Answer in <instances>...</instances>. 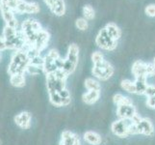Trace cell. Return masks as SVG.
I'll return each mask as SVG.
<instances>
[{
  "label": "cell",
  "mask_w": 155,
  "mask_h": 145,
  "mask_svg": "<svg viewBox=\"0 0 155 145\" xmlns=\"http://www.w3.org/2000/svg\"><path fill=\"white\" fill-rule=\"evenodd\" d=\"M145 95L147 98H149V97H154L155 96V85L148 84V86L145 92Z\"/></svg>",
  "instance_id": "cell-35"
},
{
  "label": "cell",
  "mask_w": 155,
  "mask_h": 145,
  "mask_svg": "<svg viewBox=\"0 0 155 145\" xmlns=\"http://www.w3.org/2000/svg\"><path fill=\"white\" fill-rule=\"evenodd\" d=\"M92 73L94 78H97L99 80H102V81H105V80H108L110 78H112V76L115 73V69L109 61L104 59L102 62L94 65Z\"/></svg>",
  "instance_id": "cell-4"
},
{
  "label": "cell",
  "mask_w": 155,
  "mask_h": 145,
  "mask_svg": "<svg viewBox=\"0 0 155 145\" xmlns=\"http://www.w3.org/2000/svg\"><path fill=\"white\" fill-rule=\"evenodd\" d=\"M84 140L90 145H100L102 142V137L97 132L88 131L84 133Z\"/></svg>",
  "instance_id": "cell-19"
},
{
  "label": "cell",
  "mask_w": 155,
  "mask_h": 145,
  "mask_svg": "<svg viewBox=\"0 0 155 145\" xmlns=\"http://www.w3.org/2000/svg\"><path fill=\"white\" fill-rule=\"evenodd\" d=\"M6 50H7L6 42H5V39L3 38V36H0V53H1V51H4Z\"/></svg>",
  "instance_id": "cell-37"
},
{
  "label": "cell",
  "mask_w": 155,
  "mask_h": 145,
  "mask_svg": "<svg viewBox=\"0 0 155 145\" xmlns=\"http://www.w3.org/2000/svg\"><path fill=\"white\" fill-rule=\"evenodd\" d=\"M137 114V110L133 105H121L117 106V115L120 119L132 120Z\"/></svg>",
  "instance_id": "cell-12"
},
{
  "label": "cell",
  "mask_w": 155,
  "mask_h": 145,
  "mask_svg": "<svg viewBox=\"0 0 155 145\" xmlns=\"http://www.w3.org/2000/svg\"><path fill=\"white\" fill-rule=\"evenodd\" d=\"M147 105L149 107V109H155V96L147 98Z\"/></svg>",
  "instance_id": "cell-36"
},
{
  "label": "cell",
  "mask_w": 155,
  "mask_h": 145,
  "mask_svg": "<svg viewBox=\"0 0 155 145\" xmlns=\"http://www.w3.org/2000/svg\"><path fill=\"white\" fill-rule=\"evenodd\" d=\"M59 94H60L62 101H63V106H67L71 104V93H69V91L67 88L62 90L61 92H59Z\"/></svg>",
  "instance_id": "cell-29"
},
{
  "label": "cell",
  "mask_w": 155,
  "mask_h": 145,
  "mask_svg": "<svg viewBox=\"0 0 155 145\" xmlns=\"http://www.w3.org/2000/svg\"><path fill=\"white\" fill-rule=\"evenodd\" d=\"M49 95V101L50 103L55 105V106H63V101H62V98L60 94L58 92H55V93H50L48 94Z\"/></svg>",
  "instance_id": "cell-28"
},
{
  "label": "cell",
  "mask_w": 155,
  "mask_h": 145,
  "mask_svg": "<svg viewBox=\"0 0 155 145\" xmlns=\"http://www.w3.org/2000/svg\"><path fill=\"white\" fill-rule=\"evenodd\" d=\"M0 11H1L2 18L5 22H6V25L14 28H18V21L15 16V11H13L5 3H1V2H0Z\"/></svg>",
  "instance_id": "cell-10"
},
{
  "label": "cell",
  "mask_w": 155,
  "mask_h": 145,
  "mask_svg": "<svg viewBox=\"0 0 155 145\" xmlns=\"http://www.w3.org/2000/svg\"><path fill=\"white\" fill-rule=\"evenodd\" d=\"M40 6L36 2H27L25 0H18L15 12L18 14H38L40 12Z\"/></svg>",
  "instance_id": "cell-11"
},
{
  "label": "cell",
  "mask_w": 155,
  "mask_h": 145,
  "mask_svg": "<svg viewBox=\"0 0 155 145\" xmlns=\"http://www.w3.org/2000/svg\"><path fill=\"white\" fill-rule=\"evenodd\" d=\"M107 31V33L109 34V36L112 39L117 41L121 36V31L120 29V27L117 24L113 23V22H109L108 24H106V26L104 27Z\"/></svg>",
  "instance_id": "cell-20"
},
{
  "label": "cell",
  "mask_w": 155,
  "mask_h": 145,
  "mask_svg": "<svg viewBox=\"0 0 155 145\" xmlns=\"http://www.w3.org/2000/svg\"><path fill=\"white\" fill-rule=\"evenodd\" d=\"M49 38H50V35H49L48 32H47L46 30L42 29L40 32V33L38 34V36H37L36 41L34 43L33 47H36L40 52H41L47 47V44H48Z\"/></svg>",
  "instance_id": "cell-17"
},
{
  "label": "cell",
  "mask_w": 155,
  "mask_h": 145,
  "mask_svg": "<svg viewBox=\"0 0 155 145\" xmlns=\"http://www.w3.org/2000/svg\"><path fill=\"white\" fill-rule=\"evenodd\" d=\"M60 58V54L56 50H51L45 56V66H44V72L48 74L55 73L58 68L56 66V60Z\"/></svg>",
  "instance_id": "cell-9"
},
{
  "label": "cell",
  "mask_w": 155,
  "mask_h": 145,
  "mask_svg": "<svg viewBox=\"0 0 155 145\" xmlns=\"http://www.w3.org/2000/svg\"><path fill=\"white\" fill-rule=\"evenodd\" d=\"M45 2L54 15L58 16V17L65 15L66 4L64 0H45Z\"/></svg>",
  "instance_id": "cell-14"
},
{
  "label": "cell",
  "mask_w": 155,
  "mask_h": 145,
  "mask_svg": "<svg viewBox=\"0 0 155 145\" xmlns=\"http://www.w3.org/2000/svg\"><path fill=\"white\" fill-rule=\"evenodd\" d=\"M75 26L76 28L79 29L80 31H85L87 30L89 27V23L88 20L85 18H79L75 20Z\"/></svg>",
  "instance_id": "cell-30"
},
{
  "label": "cell",
  "mask_w": 155,
  "mask_h": 145,
  "mask_svg": "<svg viewBox=\"0 0 155 145\" xmlns=\"http://www.w3.org/2000/svg\"><path fill=\"white\" fill-rule=\"evenodd\" d=\"M1 58H2V56H1V53H0V61H1Z\"/></svg>",
  "instance_id": "cell-39"
},
{
  "label": "cell",
  "mask_w": 155,
  "mask_h": 145,
  "mask_svg": "<svg viewBox=\"0 0 155 145\" xmlns=\"http://www.w3.org/2000/svg\"><path fill=\"white\" fill-rule=\"evenodd\" d=\"M152 64H153V65L155 66V58H154V60H153V63H152Z\"/></svg>",
  "instance_id": "cell-38"
},
{
  "label": "cell",
  "mask_w": 155,
  "mask_h": 145,
  "mask_svg": "<svg viewBox=\"0 0 155 145\" xmlns=\"http://www.w3.org/2000/svg\"><path fill=\"white\" fill-rule=\"evenodd\" d=\"M147 78H135V88H136V94L138 95H145L146 90L148 86L147 82Z\"/></svg>",
  "instance_id": "cell-21"
},
{
  "label": "cell",
  "mask_w": 155,
  "mask_h": 145,
  "mask_svg": "<svg viewBox=\"0 0 155 145\" xmlns=\"http://www.w3.org/2000/svg\"><path fill=\"white\" fill-rule=\"evenodd\" d=\"M30 64H32V65H35L37 67H40L41 69H44V66H45V57H41V55L36 56L33 59H31Z\"/></svg>",
  "instance_id": "cell-32"
},
{
  "label": "cell",
  "mask_w": 155,
  "mask_h": 145,
  "mask_svg": "<svg viewBox=\"0 0 155 145\" xmlns=\"http://www.w3.org/2000/svg\"><path fill=\"white\" fill-rule=\"evenodd\" d=\"M100 98V91L97 90H88L86 93L82 95V100L86 105H94Z\"/></svg>",
  "instance_id": "cell-18"
},
{
  "label": "cell",
  "mask_w": 155,
  "mask_h": 145,
  "mask_svg": "<svg viewBox=\"0 0 155 145\" xmlns=\"http://www.w3.org/2000/svg\"><path fill=\"white\" fill-rule=\"evenodd\" d=\"M120 86L122 89L128 93L136 94V88H135L134 81H131V80H129V79H124V80H121Z\"/></svg>",
  "instance_id": "cell-26"
},
{
  "label": "cell",
  "mask_w": 155,
  "mask_h": 145,
  "mask_svg": "<svg viewBox=\"0 0 155 145\" xmlns=\"http://www.w3.org/2000/svg\"><path fill=\"white\" fill-rule=\"evenodd\" d=\"M78 60H79V47L75 44H71L68 47V54L65 61H64L63 71L68 76H71L75 71V69L78 65Z\"/></svg>",
  "instance_id": "cell-3"
},
{
  "label": "cell",
  "mask_w": 155,
  "mask_h": 145,
  "mask_svg": "<svg viewBox=\"0 0 155 145\" xmlns=\"http://www.w3.org/2000/svg\"><path fill=\"white\" fill-rule=\"evenodd\" d=\"M103 60H104V56H103L102 52L94 51L92 54V61L94 63V65H95V64H98L100 62H102Z\"/></svg>",
  "instance_id": "cell-33"
},
{
  "label": "cell",
  "mask_w": 155,
  "mask_h": 145,
  "mask_svg": "<svg viewBox=\"0 0 155 145\" xmlns=\"http://www.w3.org/2000/svg\"><path fill=\"white\" fill-rule=\"evenodd\" d=\"M32 115L28 111H21L18 114L15 116V122L20 129L22 130H28L31 127Z\"/></svg>",
  "instance_id": "cell-15"
},
{
  "label": "cell",
  "mask_w": 155,
  "mask_h": 145,
  "mask_svg": "<svg viewBox=\"0 0 155 145\" xmlns=\"http://www.w3.org/2000/svg\"><path fill=\"white\" fill-rule=\"evenodd\" d=\"M20 29L24 34L27 46L34 45L37 36H38V34L42 30L41 25L39 21H37L35 19H31L24 20L22 24H21Z\"/></svg>",
  "instance_id": "cell-2"
},
{
  "label": "cell",
  "mask_w": 155,
  "mask_h": 145,
  "mask_svg": "<svg viewBox=\"0 0 155 145\" xmlns=\"http://www.w3.org/2000/svg\"><path fill=\"white\" fill-rule=\"evenodd\" d=\"M84 85L87 90H97V91L101 90V84L99 83V81L97 79L93 78H88L85 79Z\"/></svg>",
  "instance_id": "cell-25"
},
{
  "label": "cell",
  "mask_w": 155,
  "mask_h": 145,
  "mask_svg": "<svg viewBox=\"0 0 155 145\" xmlns=\"http://www.w3.org/2000/svg\"><path fill=\"white\" fill-rule=\"evenodd\" d=\"M136 126L138 135H143L147 136H152L154 135V126L152 122L147 118H142Z\"/></svg>",
  "instance_id": "cell-13"
},
{
  "label": "cell",
  "mask_w": 155,
  "mask_h": 145,
  "mask_svg": "<svg viewBox=\"0 0 155 145\" xmlns=\"http://www.w3.org/2000/svg\"><path fill=\"white\" fill-rule=\"evenodd\" d=\"M0 145H1V140H0Z\"/></svg>",
  "instance_id": "cell-40"
},
{
  "label": "cell",
  "mask_w": 155,
  "mask_h": 145,
  "mask_svg": "<svg viewBox=\"0 0 155 145\" xmlns=\"http://www.w3.org/2000/svg\"><path fill=\"white\" fill-rule=\"evenodd\" d=\"M10 83L15 87H23L25 85V77L24 74H17L10 76Z\"/></svg>",
  "instance_id": "cell-23"
},
{
  "label": "cell",
  "mask_w": 155,
  "mask_h": 145,
  "mask_svg": "<svg viewBox=\"0 0 155 145\" xmlns=\"http://www.w3.org/2000/svg\"><path fill=\"white\" fill-rule=\"evenodd\" d=\"M132 74L136 78H149L155 76V66L152 63L135 61L132 65Z\"/></svg>",
  "instance_id": "cell-5"
},
{
  "label": "cell",
  "mask_w": 155,
  "mask_h": 145,
  "mask_svg": "<svg viewBox=\"0 0 155 145\" xmlns=\"http://www.w3.org/2000/svg\"><path fill=\"white\" fill-rule=\"evenodd\" d=\"M41 72H44V69L37 67L35 65H32V64H29L27 67V70H26V73L32 74V76H38V74H41Z\"/></svg>",
  "instance_id": "cell-31"
},
{
  "label": "cell",
  "mask_w": 155,
  "mask_h": 145,
  "mask_svg": "<svg viewBox=\"0 0 155 145\" xmlns=\"http://www.w3.org/2000/svg\"><path fill=\"white\" fill-rule=\"evenodd\" d=\"M46 87L48 94L61 92L62 90L66 89V80L58 78L55 74H46Z\"/></svg>",
  "instance_id": "cell-8"
},
{
  "label": "cell",
  "mask_w": 155,
  "mask_h": 145,
  "mask_svg": "<svg viewBox=\"0 0 155 145\" xmlns=\"http://www.w3.org/2000/svg\"><path fill=\"white\" fill-rule=\"evenodd\" d=\"M83 16L87 20H93L95 17V12L93 6H91V5H85L83 7Z\"/></svg>",
  "instance_id": "cell-27"
},
{
  "label": "cell",
  "mask_w": 155,
  "mask_h": 145,
  "mask_svg": "<svg viewBox=\"0 0 155 145\" xmlns=\"http://www.w3.org/2000/svg\"><path fill=\"white\" fill-rule=\"evenodd\" d=\"M29 64L30 59L28 58L25 50H15L12 55V58H11V62L8 67V73L10 76L17 74H24Z\"/></svg>",
  "instance_id": "cell-1"
},
{
  "label": "cell",
  "mask_w": 155,
  "mask_h": 145,
  "mask_svg": "<svg viewBox=\"0 0 155 145\" xmlns=\"http://www.w3.org/2000/svg\"><path fill=\"white\" fill-rule=\"evenodd\" d=\"M95 44H97V47H100L101 50H108V51L114 50L117 46V41L111 38L109 34L107 33L105 28H102L98 32L97 38H95Z\"/></svg>",
  "instance_id": "cell-6"
},
{
  "label": "cell",
  "mask_w": 155,
  "mask_h": 145,
  "mask_svg": "<svg viewBox=\"0 0 155 145\" xmlns=\"http://www.w3.org/2000/svg\"><path fill=\"white\" fill-rule=\"evenodd\" d=\"M60 145H81L80 138L71 131H64L61 135Z\"/></svg>",
  "instance_id": "cell-16"
},
{
  "label": "cell",
  "mask_w": 155,
  "mask_h": 145,
  "mask_svg": "<svg viewBox=\"0 0 155 145\" xmlns=\"http://www.w3.org/2000/svg\"><path fill=\"white\" fill-rule=\"evenodd\" d=\"M145 13L150 18H155V4H149L146 7Z\"/></svg>",
  "instance_id": "cell-34"
},
{
  "label": "cell",
  "mask_w": 155,
  "mask_h": 145,
  "mask_svg": "<svg viewBox=\"0 0 155 145\" xmlns=\"http://www.w3.org/2000/svg\"><path fill=\"white\" fill-rule=\"evenodd\" d=\"M113 102L117 106L121 105H133L130 98L124 96L120 93H117L113 96Z\"/></svg>",
  "instance_id": "cell-24"
},
{
  "label": "cell",
  "mask_w": 155,
  "mask_h": 145,
  "mask_svg": "<svg viewBox=\"0 0 155 145\" xmlns=\"http://www.w3.org/2000/svg\"><path fill=\"white\" fill-rule=\"evenodd\" d=\"M18 28H14V27H11V26H7L5 25V27L3 29V38L5 39L6 42H10L14 40L15 37L18 35Z\"/></svg>",
  "instance_id": "cell-22"
},
{
  "label": "cell",
  "mask_w": 155,
  "mask_h": 145,
  "mask_svg": "<svg viewBox=\"0 0 155 145\" xmlns=\"http://www.w3.org/2000/svg\"><path fill=\"white\" fill-rule=\"evenodd\" d=\"M132 124L130 119H117L111 125V131L117 137L129 136V127Z\"/></svg>",
  "instance_id": "cell-7"
}]
</instances>
